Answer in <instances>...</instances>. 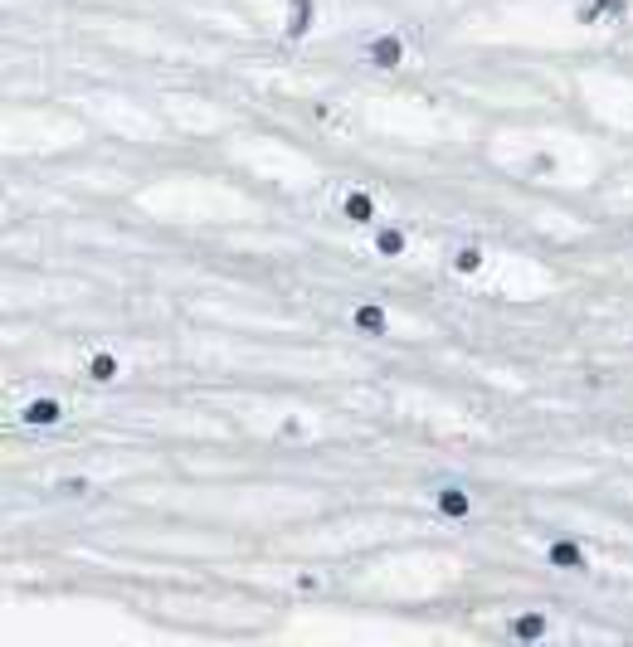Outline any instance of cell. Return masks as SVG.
Listing matches in <instances>:
<instances>
[{
  "mask_svg": "<svg viewBox=\"0 0 633 647\" xmlns=\"http://www.w3.org/2000/svg\"><path fill=\"white\" fill-rule=\"evenodd\" d=\"M434 501H439V511L454 516V521H463V516L473 511V501H468V491H463V487H439V497H434Z\"/></svg>",
  "mask_w": 633,
  "mask_h": 647,
  "instance_id": "4",
  "label": "cell"
},
{
  "mask_svg": "<svg viewBox=\"0 0 633 647\" xmlns=\"http://www.w3.org/2000/svg\"><path fill=\"white\" fill-rule=\"evenodd\" d=\"M342 209H346L351 224H371V219H375V200H371V195H361V190H351Z\"/></svg>",
  "mask_w": 633,
  "mask_h": 647,
  "instance_id": "7",
  "label": "cell"
},
{
  "mask_svg": "<svg viewBox=\"0 0 633 647\" xmlns=\"http://www.w3.org/2000/svg\"><path fill=\"white\" fill-rule=\"evenodd\" d=\"M454 268H458V273H477V268H483V248L463 244V248L454 253Z\"/></svg>",
  "mask_w": 633,
  "mask_h": 647,
  "instance_id": "10",
  "label": "cell"
},
{
  "mask_svg": "<svg viewBox=\"0 0 633 647\" xmlns=\"http://www.w3.org/2000/svg\"><path fill=\"white\" fill-rule=\"evenodd\" d=\"M20 419H25L30 429H54V424L64 419V404H59V399H30V404L20 409Z\"/></svg>",
  "mask_w": 633,
  "mask_h": 647,
  "instance_id": "2",
  "label": "cell"
},
{
  "mask_svg": "<svg viewBox=\"0 0 633 647\" xmlns=\"http://www.w3.org/2000/svg\"><path fill=\"white\" fill-rule=\"evenodd\" d=\"M371 59H375V68H395V64L404 59V45H400V35H385V39H375V45H371Z\"/></svg>",
  "mask_w": 633,
  "mask_h": 647,
  "instance_id": "5",
  "label": "cell"
},
{
  "mask_svg": "<svg viewBox=\"0 0 633 647\" xmlns=\"http://www.w3.org/2000/svg\"><path fill=\"white\" fill-rule=\"evenodd\" d=\"M546 560H551L556 570H570V574H589V555L580 551L575 541H551L546 545Z\"/></svg>",
  "mask_w": 633,
  "mask_h": 647,
  "instance_id": "1",
  "label": "cell"
},
{
  "mask_svg": "<svg viewBox=\"0 0 633 647\" xmlns=\"http://www.w3.org/2000/svg\"><path fill=\"white\" fill-rule=\"evenodd\" d=\"M307 15H312V0H292V15H288V35L307 30Z\"/></svg>",
  "mask_w": 633,
  "mask_h": 647,
  "instance_id": "11",
  "label": "cell"
},
{
  "mask_svg": "<svg viewBox=\"0 0 633 647\" xmlns=\"http://www.w3.org/2000/svg\"><path fill=\"white\" fill-rule=\"evenodd\" d=\"M88 379H93V385H112V379H117V360H112V356H93L88 360Z\"/></svg>",
  "mask_w": 633,
  "mask_h": 647,
  "instance_id": "8",
  "label": "cell"
},
{
  "mask_svg": "<svg viewBox=\"0 0 633 647\" xmlns=\"http://www.w3.org/2000/svg\"><path fill=\"white\" fill-rule=\"evenodd\" d=\"M546 628H551V623H546V618L541 613H522V618H512V623H506V632H512V638H546Z\"/></svg>",
  "mask_w": 633,
  "mask_h": 647,
  "instance_id": "6",
  "label": "cell"
},
{
  "mask_svg": "<svg viewBox=\"0 0 633 647\" xmlns=\"http://www.w3.org/2000/svg\"><path fill=\"white\" fill-rule=\"evenodd\" d=\"M375 248L385 253V258H395V253H404V234L400 229H375Z\"/></svg>",
  "mask_w": 633,
  "mask_h": 647,
  "instance_id": "9",
  "label": "cell"
},
{
  "mask_svg": "<svg viewBox=\"0 0 633 647\" xmlns=\"http://www.w3.org/2000/svg\"><path fill=\"white\" fill-rule=\"evenodd\" d=\"M351 321H356V331H365V336H390V317H385V307H375V302H361L356 312H351Z\"/></svg>",
  "mask_w": 633,
  "mask_h": 647,
  "instance_id": "3",
  "label": "cell"
},
{
  "mask_svg": "<svg viewBox=\"0 0 633 647\" xmlns=\"http://www.w3.org/2000/svg\"><path fill=\"white\" fill-rule=\"evenodd\" d=\"M599 5H604V10H614V15H618V10H624V0H599Z\"/></svg>",
  "mask_w": 633,
  "mask_h": 647,
  "instance_id": "12",
  "label": "cell"
}]
</instances>
